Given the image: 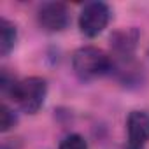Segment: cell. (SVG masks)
Here are the masks:
<instances>
[{"instance_id":"cell-1","label":"cell","mask_w":149,"mask_h":149,"mask_svg":"<svg viewBox=\"0 0 149 149\" xmlns=\"http://www.w3.org/2000/svg\"><path fill=\"white\" fill-rule=\"evenodd\" d=\"M72 68L79 79L91 81L112 70V60L104 49H98L95 46H84L74 53Z\"/></svg>"},{"instance_id":"cell-2","label":"cell","mask_w":149,"mask_h":149,"mask_svg":"<svg viewBox=\"0 0 149 149\" xmlns=\"http://www.w3.org/2000/svg\"><path fill=\"white\" fill-rule=\"evenodd\" d=\"M9 95L23 112L35 114L44 105V100L47 95V83L46 79L37 77V76L25 77L14 84Z\"/></svg>"},{"instance_id":"cell-3","label":"cell","mask_w":149,"mask_h":149,"mask_svg":"<svg viewBox=\"0 0 149 149\" xmlns=\"http://www.w3.org/2000/svg\"><path fill=\"white\" fill-rule=\"evenodd\" d=\"M111 19V9L104 2H90L79 14V28L86 37H97L105 30Z\"/></svg>"},{"instance_id":"cell-4","label":"cell","mask_w":149,"mask_h":149,"mask_svg":"<svg viewBox=\"0 0 149 149\" xmlns=\"http://www.w3.org/2000/svg\"><path fill=\"white\" fill-rule=\"evenodd\" d=\"M37 21L40 28L46 32H61L70 23V14L65 4L61 2H47L42 4L37 13Z\"/></svg>"},{"instance_id":"cell-5","label":"cell","mask_w":149,"mask_h":149,"mask_svg":"<svg viewBox=\"0 0 149 149\" xmlns=\"http://www.w3.org/2000/svg\"><path fill=\"white\" fill-rule=\"evenodd\" d=\"M128 149H142L149 140V112L132 111L126 118Z\"/></svg>"},{"instance_id":"cell-6","label":"cell","mask_w":149,"mask_h":149,"mask_svg":"<svg viewBox=\"0 0 149 149\" xmlns=\"http://www.w3.org/2000/svg\"><path fill=\"white\" fill-rule=\"evenodd\" d=\"M139 40V32L135 28H126V30H119L111 37V46L116 56L119 58H130L135 46Z\"/></svg>"},{"instance_id":"cell-7","label":"cell","mask_w":149,"mask_h":149,"mask_svg":"<svg viewBox=\"0 0 149 149\" xmlns=\"http://www.w3.org/2000/svg\"><path fill=\"white\" fill-rule=\"evenodd\" d=\"M16 37H18L16 26L2 18L0 19V54L2 56H7L11 53V49L16 44Z\"/></svg>"},{"instance_id":"cell-8","label":"cell","mask_w":149,"mask_h":149,"mask_svg":"<svg viewBox=\"0 0 149 149\" xmlns=\"http://www.w3.org/2000/svg\"><path fill=\"white\" fill-rule=\"evenodd\" d=\"M16 121H18V118H16L14 111H11L6 104L0 105V130H2V132L11 130L16 125Z\"/></svg>"},{"instance_id":"cell-9","label":"cell","mask_w":149,"mask_h":149,"mask_svg":"<svg viewBox=\"0 0 149 149\" xmlns=\"http://www.w3.org/2000/svg\"><path fill=\"white\" fill-rule=\"evenodd\" d=\"M60 149H88V142L84 140V137H81L77 133H72L61 140Z\"/></svg>"}]
</instances>
